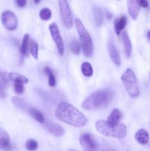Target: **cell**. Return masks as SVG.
<instances>
[{"label":"cell","mask_w":150,"mask_h":151,"mask_svg":"<svg viewBox=\"0 0 150 151\" xmlns=\"http://www.w3.org/2000/svg\"><path fill=\"white\" fill-rule=\"evenodd\" d=\"M56 117L61 122L71 126L81 128L85 126L88 119L76 108L67 102H60L55 111Z\"/></svg>","instance_id":"1"},{"label":"cell","mask_w":150,"mask_h":151,"mask_svg":"<svg viewBox=\"0 0 150 151\" xmlns=\"http://www.w3.org/2000/svg\"><path fill=\"white\" fill-rule=\"evenodd\" d=\"M113 98V93L109 90H99L90 94L82 103L85 110L92 111L101 109L107 106Z\"/></svg>","instance_id":"2"},{"label":"cell","mask_w":150,"mask_h":151,"mask_svg":"<svg viewBox=\"0 0 150 151\" xmlns=\"http://www.w3.org/2000/svg\"><path fill=\"white\" fill-rule=\"evenodd\" d=\"M96 128L99 134L107 137L122 139L126 135V126L119 122L113 123L107 120H99L96 123Z\"/></svg>","instance_id":"3"},{"label":"cell","mask_w":150,"mask_h":151,"mask_svg":"<svg viewBox=\"0 0 150 151\" xmlns=\"http://www.w3.org/2000/svg\"><path fill=\"white\" fill-rule=\"evenodd\" d=\"M75 26L79 35L80 45L82 49L84 56L88 58H91L94 53V46L93 41L87 29L82 22L79 19H75Z\"/></svg>","instance_id":"4"},{"label":"cell","mask_w":150,"mask_h":151,"mask_svg":"<svg viewBox=\"0 0 150 151\" xmlns=\"http://www.w3.org/2000/svg\"><path fill=\"white\" fill-rule=\"evenodd\" d=\"M121 81L126 92L132 98H135L139 95V88L137 84L136 77L130 68L126 69L121 76Z\"/></svg>","instance_id":"5"},{"label":"cell","mask_w":150,"mask_h":151,"mask_svg":"<svg viewBox=\"0 0 150 151\" xmlns=\"http://www.w3.org/2000/svg\"><path fill=\"white\" fill-rule=\"evenodd\" d=\"M58 1L60 15H61L63 24L66 28L71 29L73 27L74 20L69 2L67 0H59Z\"/></svg>","instance_id":"6"},{"label":"cell","mask_w":150,"mask_h":151,"mask_svg":"<svg viewBox=\"0 0 150 151\" xmlns=\"http://www.w3.org/2000/svg\"><path fill=\"white\" fill-rule=\"evenodd\" d=\"M79 142L84 151H97L99 145L95 136L91 134H83L79 137Z\"/></svg>","instance_id":"7"},{"label":"cell","mask_w":150,"mask_h":151,"mask_svg":"<svg viewBox=\"0 0 150 151\" xmlns=\"http://www.w3.org/2000/svg\"><path fill=\"white\" fill-rule=\"evenodd\" d=\"M49 29L50 33H51V37H52L53 41L55 43L59 55L60 56H63L64 55L65 51L64 42H63L61 35H60V32L58 27H57V25L55 23H52L49 25Z\"/></svg>","instance_id":"8"},{"label":"cell","mask_w":150,"mask_h":151,"mask_svg":"<svg viewBox=\"0 0 150 151\" xmlns=\"http://www.w3.org/2000/svg\"><path fill=\"white\" fill-rule=\"evenodd\" d=\"M149 6L147 0H127V8L129 15L134 20L138 18L141 7L146 8Z\"/></svg>","instance_id":"9"},{"label":"cell","mask_w":150,"mask_h":151,"mask_svg":"<svg viewBox=\"0 0 150 151\" xmlns=\"http://www.w3.org/2000/svg\"><path fill=\"white\" fill-rule=\"evenodd\" d=\"M1 22L7 29L15 30L18 26V19L16 15L10 10H5L1 13Z\"/></svg>","instance_id":"10"},{"label":"cell","mask_w":150,"mask_h":151,"mask_svg":"<svg viewBox=\"0 0 150 151\" xmlns=\"http://www.w3.org/2000/svg\"><path fill=\"white\" fill-rule=\"evenodd\" d=\"M44 126L51 135L56 137H60L64 134L65 131L63 127L59 124L55 123L50 120H46L44 122Z\"/></svg>","instance_id":"11"},{"label":"cell","mask_w":150,"mask_h":151,"mask_svg":"<svg viewBox=\"0 0 150 151\" xmlns=\"http://www.w3.org/2000/svg\"><path fill=\"white\" fill-rule=\"evenodd\" d=\"M108 51L110 57L111 58L112 61L115 63L117 66H119L121 65V58L119 53L116 49V46L114 45L112 41H110L108 44Z\"/></svg>","instance_id":"12"},{"label":"cell","mask_w":150,"mask_h":151,"mask_svg":"<svg viewBox=\"0 0 150 151\" xmlns=\"http://www.w3.org/2000/svg\"><path fill=\"white\" fill-rule=\"evenodd\" d=\"M135 139L139 144L147 145L149 142V135L144 129H140L135 134Z\"/></svg>","instance_id":"13"},{"label":"cell","mask_w":150,"mask_h":151,"mask_svg":"<svg viewBox=\"0 0 150 151\" xmlns=\"http://www.w3.org/2000/svg\"><path fill=\"white\" fill-rule=\"evenodd\" d=\"M126 22H127V19L126 16H122L120 18H116L114 21V27H115V31H116V34L119 35L121 32V31L124 29L125 26L126 24Z\"/></svg>","instance_id":"14"},{"label":"cell","mask_w":150,"mask_h":151,"mask_svg":"<svg viewBox=\"0 0 150 151\" xmlns=\"http://www.w3.org/2000/svg\"><path fill=\"white\" fill-rule=\"evenodd\" d=\"M10 146V137L7 133L0 128V149H8Z\"/></svg>","instance_id":"15"},{"label":"cell","mask_w":150,"mask_h":151,"mask_svg":"<svg viewBox=\"0 0 150 151\" xmlns=\"http://www.w3.org/2000/svg\"><path fill=\"white\" fill-rule=\"evenodd\" d=\"M122 41H123L124 47V51L126 53V55L127 57H130L131 53H132V44H131L130 39L129 38V35H127L125 31L122 32Z\"/></svg>","instance_id":"16"},{"label":"cell","mask_w":150,"mask_h":151,"mask_svg":"<svg viewBox=\"0 0 150 151\" xmlns=\"http://www.w3.org/2000/svg\"><path fill=\"white\" fill-rule=\"evenodd\" d=\"M27 112L35 120H36L37 122H38V123L44 124V122H45V118H44V115L42 114V113H41V111H38L37 109L29 108V109H28Z\"/></svg>","instance_id":"17"},{"label":"cell","mask_w":150,"mask_h":151,"mask_svg":"<svg viewBox=\"0 0 150 151\" xmlns=\"http://www.w3.org/2000/svg\"><path fill=\"white\" fill-rule=\"evenodd\" d=\"M122 118V113L117 109H115L112 111L110 116L107 118V121L113 123H117Z\"/></svg>","instance_id":"18"},{"label":"cell","mask_w":150,"mask_h":151,"mask_svg":"<svg viewBox=\"0 0 150 151\" xmlns=\"http://www.w3.org/2000/svg\"><path fill=\"white\" fill-rule=\"evenodd\" d=\"M94 13L96 25L98 27H101L104 22V13H103L102 10L99 8H96L94 9Z\"/></svg>","instance_id":"19"},{"label":"cell","mask_w":150,"mask_h":151,"mask_svg":"<svg viewBox=\"0 0 150 151\" xmlns=\"http://www.w3.org/2000/svg\"><path fill=\"white\" fill-rule=\"evenodd\" d=\"M29 35L25 34L22 40V44L21 47V53L23 56H26L28 54V49H29Z\"/></svg>","instance_id":"20"},{"label":"cell","mask_w":150,"mask_h":151,"mask_svg":"<svg viewBox=\"0 0 150 151\" xmlns=\"http://www.w3.org/2000/svg\"><path fill=\"white\" fill-rule=\"evenodd\" d=\"M81 70H82V74L85 77H88V78L92 76L93 73H94L92 66H91V65L88 62H84V63H82Z\"/></svg>","instance_id":"21"},{"label":"cell","mask_w":150,"mask_h":151,"mask_svg":"<svg viewBox=\"0 0 150 151\" xmlns=\"http://www.w3.org/2000/svg\"><path fill=\"white\" fill-rule=\"evenodd\" d=\"M10 80L13 81H21L24 83H28V79L26 78H25L24 75H21V74L16 73V72H11V73L9 74L8 75Z\"/></svg>","instance_id":"22"},{"label":"cell","mask_w":150,"mask_h":151,"mask_svg":"<svg viewBox=\"0 0 150 151\" xmlns=\"http://www.w3.org/2000/svg\"><path fill=\"white\" fill-rule=\"evenodd\" d=\"M70 50L71 52L74 55H79L81 52V45L79 41L76 39H74L71 41L70 44Z\"/></svg>","instance_id":"23"},{"label":"cell","mask_w":150,"mask_h":151,"mask_svg":"<svg viewBox=\"0 0 150 151\" xmlns=\"http://www.w3.org/2000/svg\"><path fill=\"white\" fill-rule=\"evenodd\" d=\"M44 72L48 75L49 78V86L51 87H54L56 86V80L54 73L49 67H46L44 69Z\"/></svg>","instance_id":"24"},{"label":"cell","mask_w":150,"mask_h":151,"mask_svg":"<svg viewBox=\"0 0 150 151\" xmlns=\"http://www.w3.org/2000/svg\"><path fill=\"white\" fill-rule=\"evenodd\" d=\"M29 52L32 57L35 59H38V44L35 40H32L29 43Z\"/></svg>","instance_id":"25"},{"label":"cell","mask_w":150,"mask_h":151,"mask_svg":"<svg viewBox=\"0 0 150 151\" xmlns=\"http://www.w3.org/2000/svg\"><path fill=\"white\" fill-rule=\"evenodd\" d=\"M40 18L44 21H48L51 19V11L48 7H44L41 9L39 13Z\"/></svg>","instance_id":"26"},{"label":"cell","mask_w":150,"mask_h":151,"mask_svg":"<svg viewBox=\"0 0 150 151\" xmlns=\"http://www.w3.org/2000/svg\"><path fill=\"white\" fill-rule=\"evenodd\" d=\"M12 102H13V103L16 107L21 109V110L28 111V109H29V108H27V106H26V103L23 100H21L20 98H19V97H13V100H12Z\"/></svg>","instance_id":"27"},{"label":"cell","mask_w":150,"mask_h":151,"mask_svg":"<svg viewBox=\"0 0 150 151\" xmlns=\"http://www.w3.org/2000/svg\"><path fill=\"white\" fill-rule=\"evenodd\" d=\"M38 142L35 139H29L26 142V148L29 151H35L38 148Z\"/></svg>","instance_id":"28"},{"label":"cell","mask_w":150,"mask_h":151,"mask_svg":"<svg viewBox=\"0 0 150 151\" xmlns=\"http://www.w3.org/2000/svg\"><path fill=\"white\" fill-rule=\"evenodd\" d=\"M24 83L21 81H14V91L16 94H22L24 90Z\"/></svg>","instance_id":"29"},{"label":"cell","mask_w":150,"mask_h":151,"mask_svg":"<svg viewBox=\"0 0 150 151\" xmlns=\"http://www.w3.org/2000/svg\"><path fill=\"white\" fill-rule=\"evenodd\" d=\"M16 5L19 7H24L26 4V0H16Z\"/></svg>","instance_id":"30"},{"label":"cell","mask_w":150,"mask_h":151,"mask_svg":"<svg viewBox=\"0 0 150 151\" xmlns=\"http://www.w3.org/2000/svg\"><path fill=\"white\" fill-rule=\"evenodd\" d=\"M6 96L5 94V91H4V88H3V86H2V83L0 81V98L3 99Z\"/></svg>","instance_id":"31"},{"label":"cell","mask_w":150,"mask_h":151,"mask_svg":"<svg viewBox=\"0 0 150 151\" xmlns=\"http://www.w3.org/2000/svg\"><path fill=\"white\" fill-rule=\"evenodd\" d=\"M33 1L35 4H39L40 1H41V0H33Z\"/></svg>","instance_id":"32"},{"label":"cell","mask_w":150,"mask_h":151,"mask_svg":"<svg viewBox=\"0 0 150 151\" xmlns=\"http://www.w3.org/2000/svg\"><path fill=\"white\" fill-rule=\"evenodd\" d=\"M148 38H149V40H150V30L148 32Z\"/></svg>","instance_id":"33"},{"label":"cell","mask_w":150,"mask_h":151,"mask_svg":"<svg viewBox=\"0 0 150 151\" xmlns=\"http://www.w3.org/2000/svg\"><path fill=\"white\" fill-rule=\"evenodd\" d=\"M149 75H150V74H149Z\"/></svg>","instance_id":"34"}]
</instances>
